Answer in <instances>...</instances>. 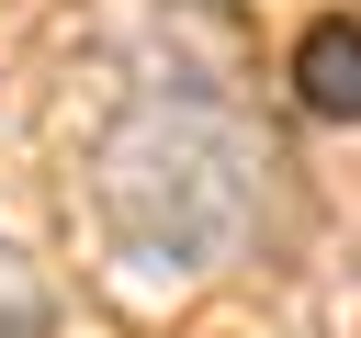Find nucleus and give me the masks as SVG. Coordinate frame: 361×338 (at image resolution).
Listing matches in <instances>:
<instances>
[{
  "mask_svg": "<svg viewBox=\"0 0 361 338\" xmlns=\"http://www.w3.org/2000/svg\"><path fill=\"white\" fill-rule=\"evenodd\" d=\"M0 338H45V282L11 237H0Z\"/></svg>",
  "mask_w": 361,
  "mask_h": 338,
  "instance_id": "7ed1b4c3",
  "label": "nucleus"
},
{
  "mask_svg": "<svg viewBox=\"0 0 361 338\" xmlns=\"http://www.w3.org/2000/svg\"><path fill=\"white\" fill-rule=\"evenodd\" d=\"M293 101L316 124H361V23L350 11H327V23L293 34Z\"/></svg>",
  "mask_w": 361,
  "mask_h": 338,
  "instance_id": "f03ea898",
  "label": "nucleus"
},
{
  "mask_svg": "<svg viewBox=\"0 0 361 338\" xmlns=\"http://www.w3.org/2000/svg\"><path fill=\"white\" fill-rule=\"evenodd\" d=\"M271 135L226 101V90H135L102 135H90V203L102 237L135 270L169 282H214L259 248L271 225Z\"/></svg>",
  "mask_w": 361,
  "mask_h": 338,
  "instance_id": "f257e3e1",
  "label": "nucleus"
}]
</instances>
